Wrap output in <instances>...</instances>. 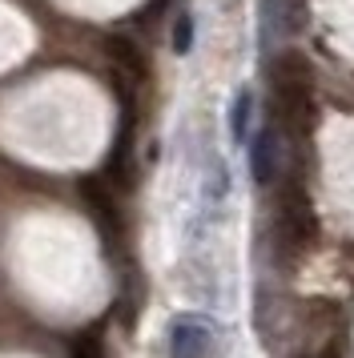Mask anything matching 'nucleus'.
Returning a JSON list of instances; mask_svg holds the SVG:
<instances>
[{
	"label": "nucleus",
	"instance_id": "8",
	"mask_svg": "<svg viewBox=\"0 0 354 358\" xmlns=\"http://www.w3.org/2000/svg\"><path fill=\"white\" fill-rule=\"evenodd\" d=\"M250 113H254V93L241 89L238 97H234V109H229V137H234V141H246V133H250Z\"/></svg>",
	"mask_w": 354,
	"mask_h": 358
},
{
	"label": "nucleus",
	"instance_id": "9",
	"mask_svg": "<svg viewBox=\"0 0 354 358\" xmlns=\"http://www.w3.org/2000/svg\"><path fill=\"white\" fill-rule=\"evenodd\" d=\"M190 45H193V20L177 17V24H174V52H190Z\"/></svg>",
	"mask_w": 354,
	"mask_h": 358
},
{
	"label": "nucleus",
	"instance_id": "5",
	"mask_svg": "<svg viewBox=\"0 0 354 358\" xmlns=\"http://www.w3.org/2000/svg\"><path fill=\"white\" fill-rule=\"evenodd\" d=\"M306 17V0H262V41L274 45L290 36Z\"/></svg>",
	"mask_w": 354,
	"mask_h": 358
},
{
	"label": "nucleus",
	"instance_id": "1",
	"mask_svg": "<svg viewBox=\"0 0 354 358\" xmlns=\"http://www.w3.org/2000/svg\"><path fill=\"white\" fill-rule=\"evenodd\" d=\"M270 89H274V105L278 113L286 117L290 129H310L314 117V69L302 52H278L270 61Z\"/></svg>",
	"mask_w": 354,
	"mask_h": 358
},
{
	"label": "nucleus",
	"instance_id": "11",
	"mask_svg": "<svg viewBox=\"0 0 354 358\" xmlns=\"http://www.w3.org/2000/svg\"><path fill=\"white\" fill-rule=\"evenodd\" d=\"M314 358H342V346H338V342L330 338V342H326V346H322V350H318Z\"/></svg>",
	"mask_w": 354,
	"mask_h": 358
},
{
	"label": "nucleus",
	"instance_id": "6",
	"mask_svg": "<svg viewBox=\"0 0 354 358\" xmlns=\"http://www.w3.org/2000/svg\"><path fill=\"white\" fill-rule=\"evenodd\" d=\"M105 52L113 57V65L125 73L129 81H145V52L129 41V36H105Z\"/></svg>",
	"mask_w": 354,
	"mask_h": 358
},
{
	"label": "nucleus",
	"instance_id": "7",
	"mask_svg": "<svg viewBox=\"0 0 354 358\" xmlns=\"http://www.w3.org/2000/svg\"><path fill=\"white\" fill-rule=\"evenodd\" d=\"M80 194H85V206L97 213L101 229H105V234H113V229H117V210H113L109 189H105V185H101L97 178H89V181H80Z\"/></svg>",
	"mask_w": 354,
	"mask_h": 358
},
{
	"label": "nucleus",
	"instance_id": "4",
	"mask_svg": "<svg viewBox=\"0 0 354 358\" xmlns=\"http://www.w3.org/2000/svg\"><path fill=\"white\" fill-rule=\"evenodd\" d=\"M278 169H282V137H278L274 125H266L250 141V178L257 185H274L278 181Z\"/></svg>",
	"mask_w": 354,
	"mask_h": 358
},
{
	"label": "nucleus",
	"instance_id": "3",
	"mask_svg": "<svg viewBox=\"0 0 354 358\" xmlns=\"http://www.w3.org/2000/svg\"><path fill=\"white\" fill-rule=\"evenodd\" d=\"M213 330L197 314H177L169 326V358H209Z\"/></svg>",
	"mask_w": 354,
	"mask_h": 358
},
{
	"label": "nucleus",
	"instance_id": "2",
	"mask_svg": "<svg viewBox=\"0 0 354 358\" xmlns=\"http://www.w3.org/2000/svg\"><path fill=\"white\" fill-rule=\"evenodd\" d=\"M278 238H282V245H286L290 254H302L306 245H314V238H318V217L310 210V197L298 185H290L286 194H282V206H278Z\"/></svg>",
	"mask_w": 354,
	"mask_h": 358
},
{
	"label": "nucleus",
	"instance_id": "10",
	"mask_svg": "<svg viewBox=\"0 0 354 358\" xmlns=\"http://www.w3.org/2000/svg\"><path fill=\"white\" fill-rule=\"evenodd\" d=\"M73 358H105V346H101L97 334H85V338H77V346H73Z\"/></svg>",
	"mask_w": 354,
	"mask_h": 358
}]
</instances>
